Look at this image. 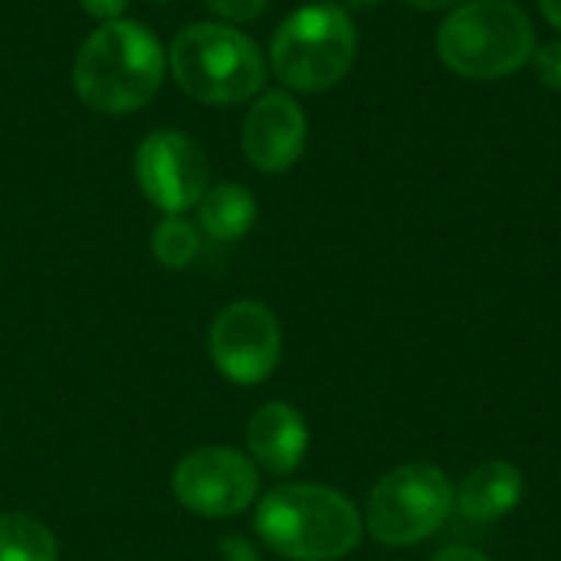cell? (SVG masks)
I'll use <instances>...</instances> for the list:
<instances>
[{"mask_svg": "<svg viewBox=\"0 0 561 561\" xmlns=\"http://www.w3.org/2000/svg\"><path fill=\"white\" fill-rule=\"evenodd\" d=\"M164 79L161 43L131 20L102 23L76 53L72 89L105 115H125L148 105Z\"/></svg>", "mask_w": 561, "mask_h": 561, "instance_id": "1", "label": "cell"}, {"mask_svg": "<svg viewBox=\"0 0 561 561\" xmlns=\"http://www.w3.org/2000/svg\"><path fill=\"white\" fill-rule=\"evenodd\" d=\"M260 539L283 559L335 561L358 549L362 516L348 496L319 483L270 490L253 519Z\"/></svg>", "mask_w": 561, "mask_h": 561, "instance_id": "2", "label": "cell"}, {"mask_svg": "<svg viewBox=\"0 0 561 561\" xmlns=\"http://www.w3.org/2000/svg\"><path fill=\"white\" fill-rule=\"evenodd\" d=\"M437 56L463 79H503L533 62L536 26L513 0H467L440 23Z\"/></svg>", "mask_w": 561, "mask_h": 561, "instance_id": "3", "label": "cell"}, {"mask_svg": "<svg viewBox=\"0 0 561 561\" xmlns=\"http://www.w3.org/2000/svg\"><path fill=\"white\" fill-rule=\"evenodd\" d=\"M174 82L204 105H237L266 82L260 46L227 23H194L181 30L168 53Z\"/></svg>", "mask_w": 561, "mask_h": 561, "instance_id": "4", "label": "cell"}, {"mask_svg": "<svg viewBox=\"0 0 561 561\" xmlns=\"http://www.w3.org/2000/svg\"><path fill=\"white\" fill-rule=\"evenodd\" d=\"M358 53V30L335 3H312L283 20L273 36L270 62L283 85L325 92L342 82Z\"/></svg>", "mask_w": 561, "mask_h": 561, "instance_id": "5", "label": "cell"}, {"mask_svg": "<svg viewBox=\"0 0 561 561\" xmlns=\"http://www.w3.org/2000/svg\"><path fill=\"white\" fill-rule=\"evenodd\" d=\"M457 510L450 477L431 463H408L385 473L365 506L368 536L381 546L404 549L431 539Z\"/></svg>", "mask_w": 561, "mask_h": 561, "instance_id": "6", "label": "cell"}, {"mask_svg": "<svg viewBox=\"0 0 561 561\" xmlns=\"http://www.w3.org/2000/svg\"><path fill=\"white\" fill-rule=\"evenodd\" d=\"M171 490L194 516L230 519L253 506L260 473L256 463L233 447H197L174 467Z\"/></svg>", "mask_w": 561, "mask_h": 561, "instance_id": "7", "label": "cell"}, {"mask_svg": "<svg viewBox=\"0 0 561 561\" xmlns=\"http://www.w3.org/2000/svg\"><path fill=\"white\" fill-rule=\"evenodd\" d=\"M135 178L158 210L184 214L207 194L210 164L194 138L181 131H151L135 151Z\"/></svg>", "mask_w": 561, "mask_h": 561, "instance_id": "8", "label": "cell"}, {"mask_svg": "<svg viewBox=\"0 0 561 561\" xmlns=\"http://www.w3.org/2000/svg\"><path fill=\"white\" fill-rule=\"evenodd\" d=\"M283 352L276 316L263 302H233L210 325V358L233 385H260L273 375Z\"/></svg>", "mask_w": 561, "mask_h": 561, "instance_id": "9", "label": "cell"}, {"mask_svg": "<svg viewBox=\"0 0 561 561\" xmlns=\"http://www.w3.org/2000/svg\"><path fill=\"white\" fill-rule=\"evenodd\" d=\"M306 148V112L289 92H263L243 118V154L263 174L289 171Z\"/></svg>", "mask_w": 561, "mask_h": 561, "instance_id": "10", "label": "cell"}, {"mask_svg": "<svg viewBox=\"0 0 561 561\" xmlns=\"http://www.w3.org/2000/svg\"><path fill=\"white\" fill-rule=\"evenodd\" d=\"M247 447L256 467L283 477L293 473L309 447V431L306 421L296 408L283 404V401H270L263 404L247 427Z\"/></svg>", "mask_w": 561, "mask_h": 561, "instance_id": "11", "label": "cell"}, {"mask_svg": "<svg viewBox=\"0 0 561 561\" xmlns=\"http://www.w3.org/2000/svg\"><path fill=\"white\" fill-rule=\"evenodd\" d=\"M519 500H523V473L506 460H486L473 467L457 490V510L473 523H496L510 516L519 506Z\"/></svg>", "mask_w": 561, "mask_h": 561, "instance_id": "12", "label": "cell"}, {"mask_svg": "<svg viewBox=\"0 0 561 561\" xmlns=\"http://www.w3.org/2000/svg\"><path fill=\"white\" fill-rule=\"evenodd\" d=\"M197 220L214 240H240L256 220V201L243 184H214L197 204Z\"/></svg>", "mask_w": 561, "mask_h": 561, "instance_id": "13", "label": "cell"}, {"mask_svg": "<svg viewBox=\"0 0 561 561\" xmlns=\"http://www.w3.org/2000/svg\"><path fill=\"white\" fill-rule=\"evenodd\" d=\"M0 561H59L56 536L26 513L0 516Z\"/></svg>", "mask_w": 561, "mask_h": 561, "instance_id": "14", "label": "cell"}, {"mask_svg": "<svg viewBox=\"0 0 561 561\" xmlns=\"http://www.w3.org/2000/svg\"><path fill=\"white\" fill-rule=\"evenodd\" d=\"M201 250V233L191 220H184L181 214H168L154 233H151V253L161 266L168 270H184L194 263Z\"/></svg>", "mask_w": 561, "mask_h": 561, "instance_id": "15", "label": "cell"}, {"mask_svg": "<svg viewBox=\"0 0 561 561\" xmlns=\"http://www.w3.org/2000/svg\"><path fill=\"white\" fill-rule=\"evenodd\" d=\"M533 66H536V76L542 85L561 92V39L556 43H546L542 49H536L533 56Z\"/></svg>", "mask_w": 561, "mask_h": 561, "instance_id": "16", "label": "cell"}, {"mask_svg": "<svg viewBox=\"0 0 561 561\" xmlns=\"http://www.w3.org/2000/svg\"><path fill=\"white\" fill-rule=\"evenodd\" d=\"M217 16L224 20H233V23H243V20H253L266 10L270 0H204Z\"/></svg>", "mask_w": 561, "mask_h": 561, "instance_id": "17", "label": "cell"}, {"mask_svg": "<svg viewBox=\"0 0 561 561\" xmlns=\"http://www.w3.org/2000/svg\"><path fill=\"white\" fill-rule=\"evenodd\" d=\"M79 3H82V10H85L89 16H95V20H102V23L122 20V13H125V7H128V0H79Z\"/></svg>", "mask_w": 561, "mask_h": 561, "instance_id": "18", "label": "cell"}, {"mask_svg": "<svg viewBox=\"0 0 561 561\" xmlns=\"http://www.w3.org/2000/svg\"><path fill=\"white\" fill-rule=\"evenodd\" d=\"M220 552L227 561H260L256 559V549L243 539H224L220 542Z\"/></svg>", "mask_w": 561, "mask_h": 561, "instance_id": "19", "label": "cell"}, {"mask_svg": "<svg viewBox=\"0 0 561 561\" xmlns=\"http://www.w3.org/2000/svg\"><path fill=\"white\" fill-rule=\"evenodd\" d=\"M434 561H490L483 552H477V549H467V546H447V549H440Z\"/></svg>", "mask_w": 561, "mask_h": 561, "instance_id": "20", "label": "cell"}, {"mask_svg": "<svg viewBox=\"0 0 561 561\" xmlns=\"http://www.w3.org/2000/svg\"><path fill=\"white\" fill-rule=\"evenodd\" d=\"M404 3L414 7V10H454V7H460L467 0H404Z\"/></svg>", "mask_w": 561, "mask_h": 561, "instance_id": "21", "label": "cell"}, {"mask_svg": "<svg viewBox=\"0 0 561 561\" xmlns=\"http://www.w3.org/2000/svg\"><path fill=\"white\" fill-rule=\"evenodd\" d=\"M539 10L556 30H561V0H539Z\"/></svg>", "mask_w": 561, "mask_h": 561, "instance_id": "22", "label": "cell"}, {"mask_svg": "<svg viewBox=\"0 0 561 561\" xmlns=\"http://www.w3.org/2000/svg\"><path fill=\"white\" fill-rule=\"evenodd\" d=\"M348 7H355V10H365V7H375L378 0H345Z\"/></svg>", "mask_w": 561, "mask_h": 561, "instance_id": "23", "label": "cell"}, {"mask_svg": "<svg viewBox=\"0 0 561 561\" xmlns=\"http://www.w3.org/2000/svg\"><path fill=\"white\" fill-rule=\"evenodd\" d=\"M161 3H164V0H161Z\"/></svg>", "mask_w": 561, "mask_h": 561, "instance_id": "24", "label": "cell"}]
</instances>
